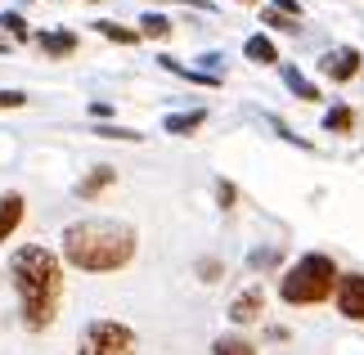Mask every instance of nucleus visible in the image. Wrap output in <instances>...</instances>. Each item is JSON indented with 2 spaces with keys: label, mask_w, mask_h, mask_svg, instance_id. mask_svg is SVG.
Wrapping results in <instances>:
<instances>
[{
  "label": "nucleus",
  "mask_w": 364,
  "mask_h": 355,
  "mask_svg": "<svg viewBox=\"0 0 364 355\" xmlns=\"http://www.w3.org/2000/svg\"><path fill=\"white\" fill-rule=\"evenodd\" d=\"M274 9L288 14V18H301V5H297V0H274Z\"/></svg>",
  "instance_id": "4be33fe9"
},
{
  "label": "nucleus",
  "mask_w": 364,
  "mask_h": 355,
  "mask_svg": "<svg viewBox=\"0 0 364 355\" xmlns=\"http://www.w3.org/2000/svg\"><path fill=\"white\" fill-rule=\"evenodd\" d=\"M220 270H225V265H220L216 257H212V261L203 257V261H198V279H203V283H216V279H220Z\"/></svg>",
  "instance_id": "aec40b11"
},
{
  "label": "nucleus",
  "mask_w": 364,
  "mask_h": 355,
  "mask_svg": "<svg viewBox=\"0 0 364 355\" xmlns=\"http://www.w3.org/2000/svg\"><path fill=\"white\" fill-rule=\"evenodd\" d=\"M23 216H27V198L23 194H0V243H9L14 238V230L23 225Z\"/></svg>",
  "instance_id": "0eeeda50"
},
{
  "label": "nucleus",
  "mask_w": 364,
  "mask_h": 355,
  "mask_svg": "<svg viewBox=\"0 0 364 355\" xmlns=\"http://www.w3.org/2000/svg\"><path fill=\"white\" fill-rule=\"evenodd\" d=\"M23 104H27L23 90H0V108H23Z\"/></svg>",
  "instance_id": "412c9836"
},
{
  "label": "nucleus",
  "mask_w": 364,
  "mask_h": 355,
  "mask_svg": "<svg viewBox=\"0 0 364 355\" xmlns=\"http://www.w3.org/2000/svg\"><path fill=\"white\" fill-rule=\"evenodd\" d=\"M333 302H338V315H342V319L364 324V275H342V279H338V292H333Z\"/></svg>",
  "instance_id": "39448f33"
},
{
  "label": "nucleus",
  "mask_w": 364,
  "mask_h": 355,
  "mask_svg": "<svg viewBox=\"0 0 364 355\" xmlns=\"http://www.w3.org/2000/svg\"><path fill=\"white\" fill-rule=\"evenodd\" d=\"M324 131H333V135H351V131H355V112L346 108V104H333V108L324 112Z\"/></svg>",
  "instance_id": "4468645a"
},
{
  "label": "nucleus",
  "mask_w": 364,
  "mask_h": 355,
  "mask_svg": "<svg viewBox=\"0 0 364 355\" xmlns=\"http://www.w3.org/2000/svg\"><path fill=\"white\" fill-rule=\"evenodd\" d=\"M207 122V108H193V112H176V117H166V135H189V131H198V126Z\"/></svg>",
  "instance_id": "ddd939ff"
},
{
  "label": "nucleus",
  "mask_w": 364,
  "mask_h": 355,
  "mask_svg": "<svg viewBox=\"0 0 364 355\" xmlns=\"http://www.w3.org/2000/svg\"><path fill=\"white\" fill-rule=\"evenodd\" d=\"M139 337L122 319H90L77 337V355H135Z\"/></svg>",
  "instance_id": "20e7f679"
},
{
  "label": "nucleus",
  "mask_w": 364,
  "mask_h": 355,
  "mask_svg": "<svg viewBox=\"0 0 364 355\" xmlns=\"http://www.w3.org/2000/svg\"><path fill=\"white\" fill-rule=\"evenodd\" d=\"M243 59H252V63H265V68H279L284 59H279V50H274V41L270 36H247L243 41Z\"/></svg>",
  "instance_id": "1a4fd4ad"
},
{
  "label": "nucleus",
  "mask_w": 364,
  "mask_h": 355,
  "mask_svg": "<svg viewBox=\"0 0 364 355\" xmlns=\"http://www.w3.org/2000/svg\"><path fill=\"white\" fill-rule=\"evenodd\" d=\"M0 27H5V32L14 36V41H27V36H32V32H27V23H23V14H0Z\"/></svg>",
  "instance_id": "a211bd4d"
},
{
  "label": "nucleus",
  "mask_w": 364,
  "mask_h": 355,
  "mask_svg": "<svg viewBox=\"0 0 364 355\" xmlns=\"http://www.w3.org/2000/svg\"><path fill=\"white\" fill-rule=\"evenodd\" d=\"M90 117L104 122V117H113V108H108V104H90Z\"/></svg>",
  "instance_id": "b1692460"
},
{
  "label": "nucleus",
  "mask_w": 364,
  "mask_h": 355,
  "mask_svg": "<svg viewBox=\"0 0 364 355\" xmlns=\"http://www.w3.org/2000/svg\"><path fill=\"white\" fill-rule=\"evenodd\" d=\"M265 23L279 27V32H297L301 27V18H288V14H279V9H265Z\"/></svg>",
  "instance_id": "6ab92c4d"
},
{
  "label": "nucleus",
  "mask_w": 364,
  "mask_h": 355,
  "mask_svg": "<svg viewBox=\"0 0 364 355\" xmlns=\"http://www.w3.org/2000/svg\"><path fill=\"white\" fill-rule=\"evenodd\" d=\"M139 234L126 221H108V216H90L63 230V261L86 275H117L135 261Z\"/></svg>",
  "instance_id": "f03ea898"
},
{
  "label": "nucleus",
  "mask_w": 364,
  "mask_h": 355,
  "mask_svg": "<svg viewBox=\"0 0 364 355\" xmlns=\"http://www.w3.org/2000/svg\"><path fill=\"white\" fill-rule=\"evenodd\" d=\"M36 46L50 54V59H63V54H73L77 50V36L73 32H41L36 36Z\"/></svg>",
  "instance_id": "9d476101"
},
{
  "label": "nucleus",
  "mask_w": 364,
  "mask_h": 355,
  "mask_svg": "<svg viewBox=\"0 0 364 355\" xmlns=\"http://www.w3.org/2000/svg\"><path fill=\"white\" fill-rule=\"evenodd\" d=\"M261 310H265V288H257V283H252L247 292H239V297L230 302V324H239V329H243V324H257Z\"/></svg>",
  "instance_id": "423d86ee"
},
{
  "label": "nucleus",
  "mask_w": 364,
  "mask_h": 355,
  "mask_svg": "<svg viewBox=\"0 0 364 355\" xmlns=\"http://www.w3.org/2000/svg\"><path fill=\"white\" fill-rule=\"evenodd\" d=\"M212 355H257V346H252L247 337H239V333H225V337L212 342Z\"/></svg>",
  "instance_id": "dca6fc26"
},
{
  "label": "nucleus",
  "mask_w": 364,
  "mask_h": 355,
  "mask_svg": "<svg viewBox=\"0 0 364 355\" xmlns=\"http://www.w3.org/2000/svg\"><path fill=\"white\" fill-rule=\"evenodd\" d=\"M100 27V36H108L113 46H139V27H122L113 18H104V23H95Z\"/></svg>",
  "instance_id": "2eb2a0df"
},
{
  "label": "nucleus",
  "mask_w": 364,
  "mask_h": 355,
  "mask_svg": "<svg viewBox=\"0 0 364 355\" xmlns=\"http://www.w3.org/2000/svg\"><path fill=\"white\" fill-rule=\"evenodd\" d=\"M216 198H220V207H234V198H239V194H234V184H220Z\"/></svg>",
  "instance_id": "5701e85b"
},
{
  "label": "nucleus",
  "mask_w": 364,
  "mask_h": 355,
  "mask_svg": "<svg viewBox=\"0 0 364 355\" xmlns=\"http://www.w3.org/2000/svg\"><path fill=\"white\" fill-rule=\"evenodd\" d=\"M139 36H171V18H166V14H144V18H139Z\"/></svg>",
  "instance_id": "f3484780"
},
{
  "label": "nucleus",
  "mask_w": 364,
  "mask_h": 355,
  "mask_svg": "<svg viewBox=\"0 0 364 355\" xmlns=\"http://www.w3.org/2000/svg\"><path fill=\"white\" fill-rule=\"evenodd\" d=\"M113 180H117V171H113V166H95V171H90L86 180L77 184V198H86V203H90V198H95V194H104Z\"/></svg>",
  "instance_id": "9b49d317"
},
{
  "label": "nucleus",
  "mask_w": 364,
  "mask_h": 355,
  "mask_svg": "<svg viewBox=\"0 0 364 355\" xmlns=\"http://www.w3.org/2000/svg\"><path fill=\"white\" fill-rule=\"evenodd\" d=\"M0 50H5V46H0Z\"/></svg>",
  "instance_id": "a878e982"
},
{
  "label": "nucleus",
  "mask_w": 364,
  "mask_h": 355,
  "mask_svg": "<svg viewBox=\"0 0 364 355\" xmlns=\"http://www.w3.org/2000/svg\"><path fill=\"white\" fill-rule=\"evenodd\" d=\"M9 283L18 292V319L27 333H46L63 310V261L50 248L27 243L9 257Z\"/></svg>",
  "instance_id": "f257e3e1"
},
{
  "label": "nucleus",
  "mask_w": 364,
  "mask_h": 355,
  "mask_svg": "<svg viewBox=\"0 0 364 355\" xmlns=\"http://www.w3.org/2000/svg\"><path fill=\"white\" fill-rule=\"evenodd\" d=\"M279 77L288 81V90L297 95V99H319V86H315V81H306V77H301L292 63H279Z\"/></svg>",
  "instance_id": "f8f14e48"
},
{
  "label": "nucleus",
  "mask_w": 364,
  "mask_h": 355,
  "mask_svg": "<svg viewBox=\"0 0 364 355\" xmlns=\"http://www.w3.org/2000/svg\"><path fill=\"white\" fill-rule=\"evenodd\" d=\"M243 5H252V0H243Z\"/></svg>",
  "instance_id": "393cba45"
},
{
  "label": "nucleus",
  "mask_w": 364,
  "mask_h": 355,
  "mask_svg": "<svg viewBox=\"0 0 364 355\" xmlns=\"http://www.w3.org/2000/svg\"><path fill=\"white\" fill-rule=\"evenodd\" d=\"M338 279H342V270L328 252H306L279 279V302L284 306H319L338 292Z\"/></svg>",
  "instance_id": "7ed1b4c3"
},
{
  "label": "nucleus",
  "mask_w": 364,
  "mask_h": 355,
  "mask_svg": "<svg viewBox=\"0 0 364 355\" xmlns=\"http://www.w3.org/2000/svg\"><path fill=\"white\" fill-rule=\"evenodd\" d=\"M355 73H360V50H351V46L333 50L328 59H324V77L328 81H351Z\"/></svg>",
  "instance_id": "6e6552de"
}]
</instances>
